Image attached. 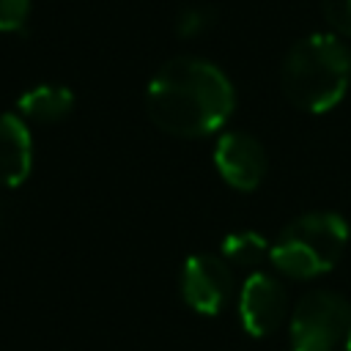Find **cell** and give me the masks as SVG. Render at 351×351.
<instances>
[{"label":"cell","mask_w":351,"mask_h":351,"mask_svg":"<svg viewBox=\"0 0 351 351\" xmlns=\"http://www.w3.org/2000/svg\"><path fill=\"white\" fill-rule=\"evenodd\" d=\"M291 351H351V304L335 291H310L291 318Z\"/></svg>","instance_id":"277c9868"},{"label":"cell","mask_w":351,"mask_h":351,"mask_svg":"<svg viewBox=\"0 0 351 351\" xmlns=\"http://www.w3.org/2000/svg\"><path fill=\"white\" fill-rule=\"evenodd\" d=\"M145 110L159 129L176 137H203L233 112V85L208 60L173 58L148 82Z\"/></svg>","instance_id":"6da1fadb"},{"label":"cell","mask_w":351,"mask_h":351,"mask_svg":"<svg viewBox=\"0 0 351 351\" xmlns=\"http://www.w3.org/2000/svg\"><path fill=\"white\" fill-rule=\"evenodd\" d=\"M321 11L335 33L351 36V0H321Z\"/></svg>","instance_id":"7c38bea8"},{"label":"cell","mask_w":351,"mask_h":351,"mask_svg":"<svg viewBox=\"0 0 351 351\" xmlns=\"http://www.w3.org/2000/svg\"><path fill=\"white\" fill-rule=\"evenodd\" d=\"M351 55L326 33H313L291 47L280 69V85L291 104L307 112L332 110L348 90Z\"/></svg>","instance_id":"7a4b0ae2"},{"label":"cell","mask_w":351,"mask_h":351,"mask_svg":"<svg viewBox=\"0 0 351 351\" xmlns=\"http://www.w3.org/2000/svg\"><path fill=\"white\" fill-rule=\"evenodd\" d=\"M206 25H208V14H206L203 8H189V11L181 14L178 33H181V36H197Z\"/></svg>","instance_id":"4fadbf2b"},{"label":"cell","mask_w":351,"mask_h":351,"mask_svg":"<svg viewBox=\"0 0 351 351\" xmlns=\"http://www.w3.org/2000/svg\"><path fill=\"white\" fill-rule=\"evenodd\" d=\"M181 293L192 310L203 315H217L233 293V274L228 261L208 252L186 258L181 271Z\"/></svg>","instance_id":"5b68a950"},{"label":"cell","mask_w":351,"mask_h":351,"mask_svg":"<svg viewBox=\"0 0 351 351\" xmlns=\"http://www.w3.org/2000/svg\"><path fill=\"white\" fill-rule=\"evenodd\" d=\"M74 107V96L63 85H38L19 96V110L25 118H33L38 123H55L66 118Z\"/></svg>","instance_id":"9c48e42d"},{"label":"cell","mask_w":351,"mask_h":351,"mask_svg":"<svg viewBox=\"0 0 351 351\" xmlns=\"http://www.w3.org/2000/svg\"><path fill=\"white\" fill-rule=\"evenodd\" d=\"M346 241H348V225L340 214L313 211L293 219L280 233L269 255L282 274L293 280H310L329 271L340 261Z\"/></svg>","instance_id":"3957f363"},{"label":"cell","mask_w":351,"mask_h":351,"mask_svg":"<svg viewBox=\"0 0 351 351\" xmlns=\"http://www.w3.org/2000/svg\"><path fill=\"white\" fill-rule=\"evenodd\" d=\"M33 167V140L19 115H0V186H19Z\"/></svg>","instance_id":"ba28073f"},{"label":"cell","mask_w":351,"mask_h":351,"mask_svg":"<svg viewBox=\"0 0 351 351\" xmlns=\"http://www.w3.org/2000/svg\"><path fill=\"white\" fill-rule=\"evenodd\" d=\"M214 165L230 186L250 192L266 176V151L252 134L228 132L214 148Z\"/></svg>","instance_id":"52a82bcc"},{"label":"cell","mask_w":351,"mask_h":351,"mask_svg":"<svg viewBox=\"0 0 351 351\" xmlns=\"http://www.w3.org/2000/svg\"><path fill=\"white\" fill-rule=\"evenodd\" d=\"M30 14V0H0V30L16 33L25 27Z\"/></svg>","instance_id":"8fae6325"},{"label":"cell","mask_w":351,"mask_h":351,"mask_svg":"<svg viewBox=\"0 0 351 351\" xmlns=\"http://www.w3.org/2000/svg\"><path fill=\"white\" fill-rule=\"evenodd\" d=\"M285 310H288L285 288L271 274L258 271L247 277V282L241 285V296H239V315H241L244 329L252 337L271 335L282 324Z\"/></svg>","instance_id":"8992f818"},{"label":"cell","mask_w":351,"mask_h":351,"mask_svg":"<svg viewBox=\"0 0 351 351\" xmlns=\"http://www.w3.org/2000/svg\"><path fill=\"white\" fill-rule=\"evenodd\" d=\"M269 252V244L261 233H252V230H239V233H230L225 236L222 241V258L225 261H233L239 266H252L258 263L263 255Z\"/></svg>","instance_id":"30bf717a"}]
</instances>
